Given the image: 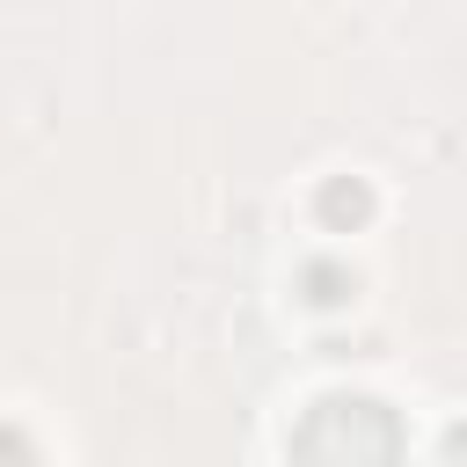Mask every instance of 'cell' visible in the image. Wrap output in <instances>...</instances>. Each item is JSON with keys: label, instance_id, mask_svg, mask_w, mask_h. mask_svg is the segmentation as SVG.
<instances>
[{"label": "cell", "instance_id": "1", "mask_svg": "<svg viewBox=\"0 0 467 467\" xmlns=\"http://www.w3.org/2000/svg\"><path fill=\"white\" fill-rule=\"evenodd\" d=\"M409 438L379 394H321L292 431V467H401Z\"/></svg>", "mask_w": 467, "mask_h": 467}, {"label": "cell", "instance_id": "2", "mask_svg": "<svg viewBox=\"0 0 467 467\" xmlns=\"http://www.w3.org/2000/svg\"><path fill=\"white\" fill-rule=\"evenodd\" d=\"M321 212H328V219H343V212H350V219H365V190H358V182H350V190L336 182V190L321 197Z\"/></svg>", "mask_w": 467, "mask_h": 467}, {"label": "cell", "instance_id": "3", "mask_svg": "<svg viewBox=\"0 0 467 467\" xmlns=\"http://www.w3.org/2000/svg\"><path fill=\"white\" fill-rule=\"evenodd\" d=\"M0 467H36V452H29V438L15 423H0Z\"/></svg>", "mask_w": 467, "mask_h": 467}, {"label": "cell", "instance_id": "4", "mask_svg": "<svg viewBox=\"0 0 467 467\" xmlns=\"http://www.w3.org/2000/svg\"><path fill=\"white\" fill-rule=\"evenodd\" d=\"M445 467H467V423H460V431L445 438Z\"/></svg>", "mask_w": 467, "mask_h": 467}]
</instances>
